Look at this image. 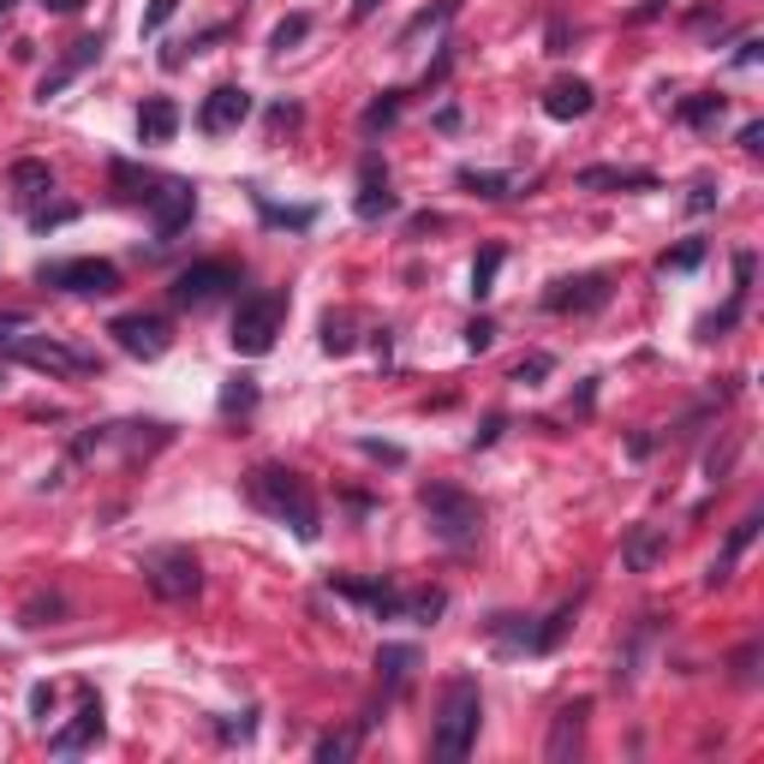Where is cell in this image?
<instances>
[{
    "label": "cell",
    "mask_w": 764,
    "mask_h": 764,
    "mask_svg": "<svg viewBox=\"0 0 764 764\" xmlns=\"http://www.w3.org/2000/svg\"><path fill=\"white\" fill-rule=\"evenodd\" d=\"M245 496H252V508H263L269 520L293 526V538H299V543H317V532H322L317 496H311V484L293 473V466H275V460L252 466V478H245Z\"/></svg>",
    "instance_id": "cell-1"
},
{
    "label": "cell",
    "mask_w": 764,
    "mask_h": 764,
    "mask_svg": "<svg viewBox=\"0 0 764 764\" xmlns=\"http://www.w3.org/2000/svg\"><path fill=\"white\" fill-rule=\"evenodd\" d=\"M478 723H484V693L478 675H454L443 687V704H436V729H431V753L436 758H466L478 746Z\"/></svg>",
    "instance_id": "cell-2"
},
{
    "label": "cell",
    "mask_w": 764,
    "mask_h": 764,
    "mask_svg": "<svg viewBox=\"0 0 764 764\" xmlns=\"http://www.w3.org/2000/svg\"><path fill=\"white\" fill-rule=\"evenodd\" d=\"M418 502H424V520H431V538L443 543V550H454V555L478 550V538H484L478 496H466L460 484H424Z\"/></svg>",
    "instance_id": "cell-3"
},
{
    "label": "cell",
    "mask_w": 764,
    "mask_h": 764,
    "mask_svg": "<svg viewBox=\"0 0 764 764\" xmlns=\"http://www.w3.org/2000/svg\"><path fill=\"white\" fill-rule=\"evenodd\" d=\"M138 573H144V585H150L161 604H191V597L203 592V562H198V550H185V543L144 550L138 555Z\"/></svg>",
    "instance_id": "cell-4"
},
{
    "label": "cell",
    "mask_w": 764,
    "mask_h": 764,
    "mask_svg": "<svg viewBox=\"0 0 764 764\" xmlns=\"http://www.w3.org/2000/svg\"><path fill=\"white\" fill-rule=\"evenodd\" d=\"M287 322V293L282 287H263V293H245L240 311H233V352H245V359H263V352L275 347V335H282Z\"/></svg>",
    "instance_id": "cell-5"
},
{
    "label": "cell",
    "mask_w": 764,
    "mask_h": 764,
    "mask_svg": "<svg viewBox=\"0 0 764 764\" xmlns=\"http://www.w3.org/2000/svg\"><path fill=\"white\" fill-rule=\"evenodd\" d=\"M36 282L78 293V299H108V293H120V269L108 257H66V263H42Z\"/></svg>",
    "instance_id": "cell-6"
},
{
    "label": "cell",
    "mask_w": 764,
    "mask_h": 764,
    "mask_svg": "<svg viewBox=\"0 0 764 764\" xmlns=\"http://www.w3.org/2000/svg\"><path fill=\"white\" fill-rule=\"evenodd\" d=\"M240 287V269H233L227 257H203V263H191V269L173 275V287H168V299L180 305V311H198V305H215L222 293Z\"/></svg>",
    "instance_id": "cell-7"
},
{
    "label": "cell",
    "mask_w": 764,
    "mask_h": 764,
    "mask_svg": "<svg viewBox=\"0 0 764 764\" xmlns=\"http://www.w3.org/2000/svg\"><path fill=\"white\" fill-rule=\"evenodd\" d=\"M108 335H114V347H120V352H131V359H161V352L173 347L168 317H156V311H126V317H114Z\"/></svg>",
    "instance_id": "cell-8"
},
{
    "label": "cell",
    "mask_w": 764,
    "mask_h": 764,
    "mask_svg": "<svg viewBox=\"0 0 764 764\" xmlns=\"http://www.w3.org/2000/svg\"><path fill=\"white\" fill-rule=\"evenodd\" d=\"M191 215H198V185L191 180H161L156 198H150V222H156V245L180 240L191 227Z\"/></svg>",
    "instance_id": "cell-9"
},
{
    "label": "cell",
    "mask_w": 764,
    "mask_h": 764,
    "mask_svg": "<svg viewBox=\"0 0 764 764\" xmlns=\"http://www.w3.org/2000/svg\"><path fill=\"white\" fill-rule=\"evenodd\" d=\"M335 597H352L359 609H371L376 622H401L406 615V585L394 580H352V573H341V580H329Z\"/></svg>",
    "instance_id": "cell-10"
},
{
    "label": "cell",
    "mask_w": 764,
    "mask_h": 764,
    "mask_svg": "<svg viewBox=\"0 0 764 764\" xmlns=\"http://www.w3.org/2000/svg\"><path fill=\"white\" fill-rule=\"evenodd\" d=\"M12 359H24V364H36V371H49V376H84V371H96V359H84V352H72L61 341H42V335H19V341H7Z\"/></svg>",
    "instance_id": "cell-11"
},
{
    "label": "cell",
    "mask_w": 764,
    "mask_h": 764,
    "mask_svg": "<svg viewBox=\"0 0 764 764\" xmlns=\"http://www.w3.org/2000/svg\"><path fill=\"white\" fill-rule=\"evenodd\" d=\"M609 275H573V282H555L550 293H543V311L555 317H585V311H604L609 305Z\"/></svg>",
    "instance_id": "cell-12"
},
{
    "label": "cell",
    "mask_w": 764,
    "mask_h": 764,
    "mask_svg": "<svg viewBox=\"0 0 764 764\" xmlns=\"http://www.w3.org/2000/svg\"><path fill=\"white\" fill-rule=\"evenodd\" d=\"M245 120H252V91H245V84H215L198 108V126L210 131V138H227V131H240Z\"/></svg>",
    "instance_id": "cell-13"
},
{
    "label": "cell",
    "mask_w": 764,
    "mask_h": 764,
    "mask_svg": "<svg viewBox=\"0 0 764 764\" xmlns=\"http://www.w3.org/2000/svg\"><path fill=\"white\" fill-rule=\"evenodd\" d=\"M585 723H592V699H567L562 711L550 717V741H543V758H550V764H573V758H580Z\"/></svg>",
    "instance_id": "cell-14"
},
{
    "label": "cell",
    "mask_w": 764,
    "mask_h": 764,
    "mask_svg": "<svg viewBox=\"0 0 764 764\" xmlns=\"http://www.w3.org/2000/svg\"><path fill=\"white\" fill-rule=\"evenodd\" d=\"M401 210V198H394V185H389V168H382L376 156H364L359 161V198H352V215L359 222H382V215H394Z\"/></svg>",
    "instance_id": "cell-15"
},
{
    "label": "cell",
    "mask_w": 764,
    "mask_h": 764,
    "mask_svg": "<svg viewBox=\"0 0 764 764\" xmlns=\"http://www.w3.org/2000/svg\"><path fill=\"white\" fill-rule=\"evenodd\" d=\"M96 741H102V699L84 693L78 717H72V729H54V734H49V753H54V758H78L84 746H96Z\"/></svg>",
    "instance_id": "cell-16"
},
{
    "label": "cell",
    "mask_w": 764,
    "mask_h": 764,
    "mask_svg": "<svg viewBox=\"0 0 764 764\" xmlns=\"http://www.w3.org/2000/svg\"><path fill=\"white\" fill-rule=\"evenodd\" d=\"M580 604H585V592H573L562 597L543 622H532V639H526V657H550V651H562V639L573 634V622H580Z\"/></svg>",
    "instance_id": "cell-17"
},
{
    "label": "cell",
    "mask_w": 764,
    "mask_h": 764,
    "mask_svg": "<svg viewBox=\"0 0 764 764\" xmlns=\"http://www.w3.org/2000/svg\"><path fill=\"white\" fill-rule=\"evenodd\" d=\"M753 269H758V257H753V252H741V257H734V293H729V305H723V311L699 322V335H704V341H717V335H729L734 322L746 317V287H753Z\"/></svg>",
    "instance_id": "cell-18"
},
{
    "label": "cell",
    "mask_w": 764,
    "mask_h": 764,
    "mask_svg": "<svg viewBox=\"0 0 764 764\" xmlns=\"http://www.w3.org/2000/svg\"><path fill=\"white\" fill-rule=\"evenodd\" d=\"M102 49H108V42H102V36H78V42H72V49H66V61H61V66L49 72V78L36 84V102H54V96H61L72 78H78L84 66H96V61H102Z\"/></svg>",
    "instance_id": "cell-19"
},
{
    "label": "cell",
    "mask_w": 764,
    "mask_h": 764,
    "mask_svg": "<svg viewBox=\"0 0 764 764\" xmlns=\"http://www.w3.org/2000/svg\"><path fill=\"white\" fill-rule=\"evenodd\" d=\"M669 555V526H634L622 538V567L627 573H651Z\"/></svg>",
    "instance_id": "cell-20"
},
{
    "label": "cell",
    "mask_w": 764,
    "mask_h": 764,
    "mask_svg": "<svg viewBox=\"0 0 764 764\" xmlns=\"http://www.w3.org/2000/svg\"><path fill=\"white\" fill-rule=\"evenodd\" d=\"M592 108H597V91L585 78H555L550 91H543V114H550V120H585Z\"/></svg>",
    "instance_id": "cell-21"
},
{
    "label": "cell",
    "mask_w": 764,
    "mask_h": 764,
    "mask_svg": "<svg viewBox=\"0 0 764 764\" xmlns=\"http://www.w3.org/2000/svg\"><path fill=\"white\" fill-rule=\"evenodd\" d=\"M7 185H12V198H19L24 210H36V203L54 191V168H49V161H36V156H19L7 168Z\"/></svg>",
    "instance_id": "cell-22"
},
{
    "label": "cell",
    "mask_w": 764,
    "mask_h": 764,
    "mask_svg": "<svg viewBox=\"0 0 764 764\" xmlns=\"http://www.w3.org/2000/svg\"><path fill=\"white\" fill-rule=\"evenodd\" d=\"M108 185H114V198H120V203H144V210H150L161 173L138 168V161H126V156H114V161H108Z\"/></svg>",
    "instance_id": "cell-23"
},
{
    "label": "cell",
    "mask_w": 764,
    "mask_h": 764,
    "mask_svg": "<svg viewBox=\"0 0 764 764\" xmlns=\"http://www.w3.org/2000/svg\"><path fill=\"white\" fill-rule=\"evenodd\" d=\"M758 526H764V513H746V520H741V526H734V532H729V543H723V555H717V562L704 567V585H711V592H717V585H729V580H734V562H741V555L753 550Z\"/></svg>",
    "instance_id": "cell-24"
},
{
    "label": "cell",
    "mask_w": 764,
    "mask_h": 764,
    "mask_svg": "<svg viewBox=\"0 0 764 764\" xmlns=\"http://www.w3.org/2000/svg\"><path fill=\"white\" fill-rule=\"evenodd\" d=\"M573 185L580 191H657V173L651 168H580Z\"/></svg>",
    "instance_id": "cell-25"
},
{
    "label": "cell",
    "mask_w": 764,
    "mask_h": 764,
    "mask_svg": "<svg viewBox=\"0 0 764 764\" xmlns=\"http://www.w3.org/2000/svg\"><path fill=\"white\" fill-rule=\"evenodd\" d=\"M418 669V645H382L376 651V681H382V711H389V699L401 693L406 681H413Z\"/></svg>",
    "instance_id": "cell-26"
},
{
    "label": "cell",
    "mask_w": 764,
    "mask_h": 764,
    "mask_svg": "<svg viewBox=\"0 0 764 764\" xmlns=\"http://www.w3.org/2000/svg\"><path fill=\"white\" fill-rule=\"evenodd\" d=\"M173 131H180V108H173V96H150L138 108V138L144 144H173Z\"/></svg>",
    "instance_id": "cell-27"
},
{
    "label": "cell",
    "mask_w": 764,
    "mask_h": 764,
    "mask_svg": "<svg viewBox=\"0 0 764 764\" xmlns=\"http://www.w3.org/2000/svg\"><path fill=\"white\" fill-rule=\"evenodd\" d=\"M657 627H664V615H639L634 639H627L622 657H615V687H634V681H639V657H645V645L657 639Z\"/></svg>",
    "instance_id": "cell-28"
},
{
    "label": "cell",
    "mask_w": 764,
    "mask_h": 764,
    "mask_svg": "<svg viewBox=\"0 0 764 764\" xmlns=\"http://www.w3.org/2000/svg\"><path fill=\"white\" fill-rule=\"evenodd\" d=\"M443 609H448V592H443V585H406V615H401V622L436 627V622H443Z\"/></svg>",
    "instance_id": "cell-29"
},
{
    "label": "cell",
    "mask_w": 764,
    "mask_h": 764,
    "mask_svg": "<svg viewBox=\"0 0 764 764\" xmlns=\"http://www.w3.org/2000/svg\"><path fill=\"white\" fill-rule=\"evenodd\" d=\"M454 185L473 191V198H490V203L513 198V180H508V173H496V168H460V173H454Z\"/></svg>",
    "instance_id": "cell-30"
},
{
    "label": "cell",
    "mask_w": 764,
    "mask_h": 764,
    "mask_svg": "<svg viewBox=\"0 0 764 764\" xmlns=\"http://www.w3.org/2000/svg\"><path fill=\"white\" fill-rule=\"evenodd\" d=\"M723 108H729V96H717V91H699V96H687L675 114H681V120L693 126V131H711L717 120H723Z\"/></svg>",
    "instance_id": "cell-31"
},
{
    "label": "cell",
    "mask_w": 764,
    "mask_h": 764,
    "mask_svg": "<svg viewBox=\"0 0 764 764\" xmlns=\"http://www.w3.org/2000/svg\"><path fill=\"white\" fill-rule=\"evenodd\" d=\"M401 108H406V91H382V96L371 102V108L359 114V131H364V138H376V131H389L394 120H401Z\"/></svg>",
    "instance_id": "cell-32"
},
{
    "label": "cell",
    "mask_w": 764,
    "mask_h": 764,
    "mask_svg": "<svg viewBox=\"0 0 764 764\" xmlns=\"http://www.w3.org/2000/svg\"><path fill=\"white\" fill-rule=\"evenodd\" d=\"M359 734H364V729H341V734H317V741H311V758H317V764H347L352 753H359Z\"/></svg>",
    "instance_id": "cell-33"
},
{
    "label": "cell",
    "mask_w": 764,
    "mask_h": 764,
    "mask_svg": "<svg viewBox=\"0 0 764 764\" xmlns=\"http://www.w3.org/2000/svg\"><path fill=\"white\" fill-rule=\"evenodd\" d=\"M502 263H508L502 245H484V252H478V263H473V299H490V293H496V275H502Z\"/></svg>",
    "instance_id": "cell-34"
},
{
    "label": "cell",
    "mask_w": 764,
    "mask_h": 764,
    "mask_svg": "<svg viewBox=\"0 0 764 764\" xmlns=\"http://www.w3.org/2000/svg\"><path fill=\"white\" fill-rule=\"evenodd\" d=\"M252 203H257L263 227H311L317 222V210H282V203H269L263 191H252Z\"/></svg>",
    "instance_id": "cell-35"
},
{
    "label": "cell",
    "mask_w": 764,
    "mask_h": 764,
    "mask_svg": "<svg viewBox=\"0 0 764 764\" xmlns=\"http://www.w3.org/2000/svg\"><path fill=\"white\" fill-rule=\"evenodd\" d=\"M257 406V376H227V389H222V418H240V413H252Z\"/></svg>",
    "instance_id": "cell-36"
},
{
    "label": "cell",
    "mask_w": 764,
    "mask_h": 764,
    "mask_svg": "<svg viewBox=\"0 0 764 764\" xmlns=\"http://www.w3.org/2000/svg\"><path fill=\"white\" fill-rule=\"evenodd\" d=\"M305 36H311V12H293V19H282V24L269 31V49L287 54V49H299Z\"/></svg>",
    "instance_id": "cell-37"
},
{
    "label": "cell",
    "mask_w": 764,
    "mask_h": 764,
    "mask_svg": "<svg viewBox=\"0 0 764 764\" xmlns=\"http://www.w3.org/2000/svg\"><path fill=\"white\" fill-rule=\"evenodd\" d=\"M454 12H460V0H436V7H424L418 19H413V24H406V31H401V49H406V42H413V36H424V31H436V24H448Z\"/></svg>",
    "instance_id": "cell-38"
},
{
    "label": "cell",
    "mask_w": 764,
    "mask_h": 764,
    "mask_svg": "<svg viewBox=\"0 0 764 764\" xmlns=\"http://www.w3.org/2000/svg\"><path fill=\"white\" fill-rule=\"evenodd\" d=\"M322 352H352V317L347 311L322 317Z\"/></svg>",
    "instance_id": "cell-39"
},
{
    "label": "cell",
    "mask_w": 764,
    "mask_h": 764,
    "mask_svg": "<svg viewBox=\"0 0 764 764\" xmlns=\"http://www.w3.org/2000/svg\"><path fill=\"white\" fill-rule=\"evenodd\" d=\"M704 252H711V245H704V240H687V245H675V252H664V257H657V269H699V263H704Z\"/></svg>",
    "instance_id": "cell-40"
},
{
    "label": "cell",
    "mask_w": 764,
    "mask_h": 764,
    "mask_svg": "<svg viewBox=\"0 0 764 764\" xmlns=\"http://www.w3.org/2000/svg\"><path fill=\"white\" fill-rule=\"evenodd\" d=\"M54 615H66V597H54V592L42 597V592H36L31 604H24V627H49Z\"/></svg>",
    "instance_id": "cell-41"
},
{
    "label": "cell",
    "mask_w": 764,
    "mask_h": 764,
    "mask_svg": "<svg viewBox=\"0 0 764 764\" xmlns=\"http://www.w3.org/2000/svg\"><path fill=\"white\" fill-rule=\"evenodd\" d=\"M257 734V711H240V723H233V717H215V741H252Z\"/></svg>",
    "instance_id": "cell-42"
},
{
    "label": "cell",
    "mask_w": 764,
    "mask_h": 764,
    "mask_svg": "<svg viewBox=\"0 0 764 764\" xmlns=\"http://www.w3.org/2000/svg\"><path fill=\"white\" fill-rule=\"evenodd\" d=\"M550 371H555V359H550V352H526V359L513 364V382H543Z\"/></svg>",
    "instance_id": "cell-43"
},
{
    "label": "cell",
    "mask_w": 764,
    "mask_h": 764,
    "mask_svg": "<svg viewBox=\"0 0 764 764\" xmlns=\"http://www.w3.org/2000/svg\"><path fill=\"white\" fill-rule=\"evenodd\" d=\"M753 669H758V639H746V645H741V651H734V657H729V675H734V681H741V687H746V681H753Z\"/></svg>",
    "instance_id": "cell-44"
},
{
    "label": "cell",
    "mask_w": 764,
    "mask_h": 764,
    "mask_svg": "<svg viewBox=\"0 0 764 764\" xmlns=\"http://www.w3.org/2000/svg\"><path fill=\"white\" fill-rule=\"evenodd\" d=\"M734 454H741V431H734L729 436V443H723V454H704V473H711V478H729V466H734Z\"/></svg>",
    "instance_id": "cell-45"
},
{
    "label": "cell",
    "mask_w": 764,
    "mask_h": 764,
    "mask_svg": "<svg viewBox=\"0 0 764 764\" xmlns=\"http://www.w3.org/2000/svg\"><path fill=\"white\" fill-rule=\"evenodd\" d=\"M490 347H496V322L473 317V322H466V352H490Z\"/></svg>",
    "instance_id": "cell-46"
},
{
    "label": "cell",
    "mask_w": 764,
    "mask_h": 764,
    "mask_svg": "<svg viewBox=\"0 0 764 764\" xmlns=\"http://www.w3.org/2000/svg\"><path fill=\"white\" fill-rule=\"evenodd\" d=\"M173 12H180V0H150V7H144V36H156Z\"/></svg>",
    "instance_id": "cell-47"
},
{
    "label": "cell",
    "mask_w": 764,
    "mask_h": 764,
    "mask_svg": "<svg viewBox=\"0 0 764 764\" xmlns=\"http://www.w3.org/2000/svg\"><path fill=\"white\" fill-rule=\"evenodd\" d=\"M24 329H31V311H0V347H7V341H19Z\"/></svg>",
    "instance_id": "cell-48"
},
{
    "label": "cell",
    "mask_w": 764,
    "mask_h": 764,
    "mask_svg": "<svg viewBox=\"0 0 764 764\" xmlns=\"http://www.w3.org/2000/svg\"><path fill=\"white\" fill-rule=\"evenodd\" d=\"M687 210H693V215H711V210H717V180H699L693 198H687Z\"/></svg>",
    "instance_id": "cell-49"
},
{
    "label": "cell",
    "mask_w": 764,
    "mask_h": 764,
    "mask_svg": "<svg viewBox=\"0 0 764 764\" xmlns=\"http://www.w3.org/2000/svg\"><path fill=\"white\" fill-rule=\"evenodd\" d=\"M364 454H371V460H389V466H406V448H394V443H371V436H364L359 443Z\"/></svg>",
    "instance_id": "cell-50"
},
{
    "label": "cell",
    "mask_w": 764,
    "mask_h": 764,
    "mask_svg": "<svg viewBox=\"0 0 764 764\" xmlns=\"http://www.w3.org/2000/svg\"><path fill=\"white\" fill-rule=\"evenodd\" d=\"M502 431H508V418H502V413H490V418H484V431L473 436V448H490V443H496V436H502Z\"/></svg>",
    "instance_id": "cell-51"
},
{
    "label": "cell",
    "mask_w": 764,
    "mask_h": 764,
    "mask_svg": "<svg viewBox=\"0 0 764 764\" xmlns=\"http://www.w3.org/2000/svg\"><path fill=\"white\" fill-rule=\"evenodd\" d=\"M305 114H299V102H275L269 108V126H299Z\"/></svg>",
    "instance_id": "cell-52"
},
{
    "label": "cell",
    "mask_w": 764,
    "mask_h": 764,
    "mask_svg": "<svg viewBox=\"0 0 764 764\" xmlns=\"http://www.w3.org/2000/svg\"><path fill=\"white\" fill-rule=\"evenodd\" d=\"M758 54H764V42H758V36H746L741 49H734V66H741V72H746V66H758Z\"/></svg>",
    "instance_id": "cell-53"
},
{
    "label": "cell",
    "mask_w": 764,
    "mask_h": 764,
    "mask_svg": "<svg viewBox=\"0 0 764 764\" xmlns=\"http://www.w3.org/2000/svg\"><path fill=\"white\" fill-rule=\"evenodd\" d=\"M741 150H753V156L764 150V126H758V120H746V126H741Z\"/></svg>",
    "instance_id": "cell-54"
},
{
    "label": "cell",
    "mask_w": 764,
    "mask_h": 764,
    "mask_svg": "<svg viewBox=\"0 0 764 764\" xmlns=\"http://www.w3.org/2000/svg\"><path fill=\"white\" fill-rule=\"evenodd\" d=\"M550 54H567V24H562V19L550 24Z\"/></svg>",
    "instance_id": "cell-55"
},
{
    "label": "cell",
    "mask_w": 764,
    "mask_h": 764,
    "mask_svg": "<svg viewBox=\"0 0 764 764\" xmlns=\"http://www.w3.org/2000/svg\"><path fill=\"white\" fill-rule=\"evenodd\" d=\"M443 227V215H413V240H424V233Z\"/></svg>",
    "instance_id": "cell-56"
},
{
    "label": "cell",
    "mask_w": 764,
    "mask_h": 764,
    "mask_svg": "<svg viewBox=\"0 0 764 764\" xmlns=\"http://www.w3.org/2000/svg\"><path fill=\"white\" fill-rule=\"evenodd\" d=\"M49 704H54V687H36V693H31V711L49 717Z\"/></svg>",
    "instance_id": "cell-57"
},
{
    "label": "cell",
    "mask_w": 764,
    "mask_h": 764,
    "mask_svg": "<svg viewBox=\"0 0 764 764\" xmlns=\"http://www.w3.org/2000/svg\"><path fill=\"white\" fill-rule=\"evenodd\" d=\"M436 126L454 131V126H460V108H454V102H448V108H436Z\"/></svg>",
    "instance_id": "cell-58"
},
{
    "label": "cell",
    "mask_w": 764,
    "mask_h": 764,
    "mask_svg": "<svg viewBox=\"0 0 764 764\" xmlns=\"http://www.w3.org/2000/svg\"><path fill=\"white\" fill-rule=\"evenodd\" d=\"M382 7V0H352V24H364V19H371V12Z\"/></svg>",
    "instance_id": "cell-59"
},
{
    "label": "cell",
    "mask_w": 764,
    "mask_h": 764,
    "mask_svg": "<svg viewBox=\"0 0 764 764\" xmlns=\"http://www.w3.org/2000/svg\"><path fill=\"white\" fill-rule=\"evenodd\" d=\"M664 7H669V0H645V7H639V12H634V19H639V24H645V19H657V12H664Z\"/></svg>",
    "instance_id": "cell-60"
},
{
    "label": "cell",
    "mask_w": 764,
    "mask_h": 764,
    "mask_svg": "<svg viewBox=\"0 0 764 764\" xmlns=\"http://www.w3.org/2000/svg\"><path fill=\"white\" fill-rule=\"evenodd\" d=\"M42 7H49V12H78L84 0H42Z\"/></svg>",
    "instance_id": "cell-61"
},
{
    "label": "cell",
    "mask_w": 764,
    "mask_h": 764,
    "mask_svg": "<svg viewBox=\"0 0 764 764\" xmlns=\"http://www.w3.org/2000/svg\"><path fill=\"white\" fill-rule=\"evenodd\" d=\"M7 12H12V0H0V19H7Z\"/></svg>",
    "instance_id": "cell-62"
},
{
    "label": "cell",
    "mask_w": 764,
    "mask_h": 764,
    "mask_svg": "<svg viewBox=\"0 0 764 764\" xmlns=\"http://www.w3.org/2000/svg\"><path fill=\"white\" fill-rule=\"evenodd\" d=\"M0 382H7V371H0Z\"/></svg>",
    "instance_id": "cell-63"
}]
</instances>
